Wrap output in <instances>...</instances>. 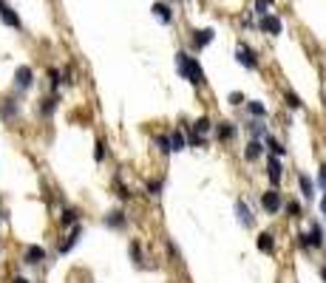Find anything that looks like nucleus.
Returning a JSON list of instances; mask_svg holds the SVG:
<instances>
[{"instance_id": "nucleus-15", "label": "nucleus", "mask_w": 326, "mask_h": 283, "mask_svg": "<svg viewBox=\"0 0 326 283\" xmlns=\"http://www.w3.org/2000/svg\"><path fill=\"white\" fill-rule=\"evenodd\" d=\"M105 226H111V229H122V226H128V215H125L122 210H114L105 215Z\"/></svg>"}, {"instance_id": "nucleus-22", "label": "nucleus", "mask_w": 326, "mask_h": 283, "mask_svg": "<svg viewBox=\"0 0 326 283\" xmlns=\"http://www.w3.org/2000/svg\"><path fill=\"white\" fill-rule=\"evenodd\" d=\"M153 14H156L165 26H170V23H173V12H170V6H167V3H156V6H153Z\"/></svg>"}, {"instance_id": "nucleus-17", "label": "nucleus", "mask_w": 326, "mask_h": 283, "mask_svg": "<svg viewBox=\"0 0 326 283\" xmlns=\"http://www.w3.org/2000/svg\"><path fill=\"white\" fill-rule=\"evenodd\" d=\"M261 28H264V31H267V34H281V20H278L275 14H264V17H261Z\"/></svg>"}, {"instance_id": "nucleus-26", "label": "nucleus", "mask_w": 326, "mask_h": 283, "mask_svg": "<svg viewBox=\"0 0 326 283\" xmlns=\"http://www.w3.org/2000/svg\"><path fill=\"white\" fill-rule=\"evenodd\" d=\"M114 190H116V198H119V201H130V198H133V193H130V187H125V184L119 181V176L114 178Z\"/></svg>"}, {"instance_id": "nucleus-33", "label": "nucleus", "mask_w": 326, "mask_h": 283, "mask_svg": "<svg viewBox=\"0 0 326 283\" xmlns=\"http://www.w3.org/2000/svg\"><path fill=\"white\" fill-rule=\"evenodd\" d=\"M156 148H159L162 156H170V142H167V136H156Z\"/></svg>"}, {"instance_id": "nucleus-36", "label": "nucleus", "mask_w": 326, "mask_h": 283, "mask_svg": "<svg viewBox=\"0 0 326 283\" xmlns=\"http://www.w3.org/2000/svg\"><path fill=\"white\" fill-rule=\"evenodd\" d=\"M318 181H320V187H323V190H326V164H323V167H320V176H318Z\"/></svg>"}, {"instance_id": "nucleus-32", "label": "nucleus", "mask_w": 326, "mask_h": 283, "mask_svg": "<svg viewBox=\"0 0 326 283\" xmlns=\"http://www.w3.org/2000/svg\"><path fill=\"white\" fill-rule=\"evenodd\" d=\"M287 212H290V218H301L304 215V210H301L298 201H287Z\"/></svg>"}, {"instance_id": "nucleus-41", "label": "nucleus", "mask_w": 326, "mask_h": 283, "mask_svg": "<svg viewBox=\"0 0 326 283\" xmlns=\"http://www.w3.org/2000/svg\"><path fill=\"white\" fill-rule=\"evenodd\" d=\"M0 221H3V212H0Z\"/></svg>"}, {"instance_id": "nucleus-4", "label": "nucleus", "mask_w": 326, "mask_h": 283, "mask_svg": "<svg viewBox=\"0 0 326 283\" xmlns=\"http://www.w3.org/2000/svg\"><path fill=\"white\" fill-rule=\"evenodd\" d=\"M23 263L26 266H40V263H45V249L40 244H29V247L23 249Z\"/></svg>"}, {"instance_id": "nucleus-23", "label": "nucleus", "mask_w": 326, "mask_h": 283, "mask_svg": "<svg viewBox=\"0 0 326 283\" xmlns=\"http://www.w3.org/2000/svg\"><path fill=\"white\" fill-rule=\"evenodd\" d=\"M167 142H170V153H179V150H184V145H188V139H184L181 130H173V133L167 136Z\"/></svg>"}, {"instance_id": "nucleus-38", "label": "nucleus", "mask_w": 326, "mask_h": 283, "mask_svg": "<svg viewBox=\"0 0 326 283\" xmlns=\"http://www.w3.org/2000/svg\"><path fill=\"white\" fill-rule=\"evenodd\" d=\"M12 283H31V280H29V277H23V275H15V277H12Z\"/></svg>"}, {"instance_id": "nucleus-21", "label": "nucleus", "mask_w": 326, "mask_h": 283, "mask_svg": "<svg viewBox=\"0 0 326 283\" xmlns=\"http://www.w3.org/2000/svg\"><path fill=\"white\" fill-rule=\"evenodd\" d=\"M57 102H60L57 97H45L43 102H40V116H43V119L54 116V111H57Z\"/></svg>"}, {"instance_id": "nucleus-7", "label": "nucleus", "mask_w": 326, "mask_h": 283, "mask_svg": "<svg viewBox=\"0 0 326 283\" xmlns=\"http://www.w3.org/2000/svg\"><path fill=\"white\" fill-rule=\"evenodd\" d=\"M236 60H239L244 68H250V71L258 68V57H255V51L250 49V45H244V42H241L239 49H236Z\"/></svg>"}, {"instance_id": "nucleus-9", "label": "nucleus", "mask_w": 326, "mask_h": 283, "mask_svg": "<svg viewBox=\"0 0 326 283\" xmlns=\"http://www.w3.org/2000/svg\"><path fill=\"white\" fill-rule=\"evenodd\" d=\"M213 133H216V139H221V142H232L236 133H239V127L232 125V122H218V125H213Z\"/></svg>"}, {"instance_id": "nucleus-39", "label": "nucleus", "mask_w": 326, "mask_h": 283, "mask_svg": "<svg viewBox=\"0 0 326 283\" xmlns=\"http://www.w3.org/2000/svg\"><path fill=\"white\" fill-rule=\"evenodd\" d=\"M320 215H326V196L320 198Z\"/></svg>"}, {"instance_id": "nucleus-3", "label": "nucleus", "mask_w": 326, "mask_h": 283, "mask_svg": "<svg viewBox=\"0 0 326 283\" xmlns=\"http://www.w3.org/2000/svg\"><path fill=\"white\" fill-rule=\"evenodd\" d=\"M298 247L301 249H320L323 247V229L315 224L312 226V232H301L298 235Z\"/></svg>"}, {"instance_id": "nucleus-8", "label": "nucleus", "mask_w": 326, "mask_h": 283, "mask_svg": "<svg viewBox=\"0 0 326 283\" xmlns=\"http://www.w3.org/2000/svg\"><path fill=\"white\" fill-rule=\"evenodd\" d=\"M17 116H20V102L12 97H6L3 102H0V119H6V122H15Z\"/></svg>"}, {"instance_id": "nucleus-29", "label": "nucleus", "mask_w": 326, "mask_h": 283, "mask_svg": "<svg viewBox=\"0 0 326 283\" xmlns=\"http://www.w3.org/2000/svg\"><path fill=\"white\" fill-rule=\"evenodd\" d=\"M105 156H108V145H105L102 139H97V145H94V162L102 164V162H105Z\"/></svg>"}, {"instance_id": "nucleus-12", "label": "nucleus", "mask_w": 326, "mask_h": 283, "mask_svg": "<svg viewBox=\"0 0 326 283\" xmlns=\"http://www.w3.org/2000/svg\"><path fill=\"white\" fill-rule=\"evenodd\" d=\"M213 37H216V31L213 28H202V31H193V49H204V45H210Z\"/></svg>"}, {"instance_id": "nucleus-20", "label": "nucleus", "mask_w": 326, "mask_h": 283, "mask_svg": "<svg viewBox=\"0 0 326 283\" xmlns=\"http://www.w3.org/2000/svg\"><path fill=\"white\" fill-rule=\"evenodd\" d=\"M210 130H213V122L207 119V116H199V119L193 122V130H190V133H196V136H202V139H204Z\"/></svg>"}, {"instance_id": "nucleus-28", "label": "nucleus", "mask_w": 326, "mask_h": 283, "mask_svg": "<svg viewBox=\"0 0 326 283\" xmlns=\"http://www.w3.org/2000/svg\"><path fill=\"white\" fill-rule=\"evenodd\" d=\"M162 190H165V178H151V181H148V196L159 198Z\"/></svg>"}, {"instance_id": "nucleus-18", "label": "nucleus", "mask_w": 326, "mask_h": 283, "mask_svg": "<svg viewBox=\"0 0 326 283\" xmlns=\"http://www.w3.org/2000/svg\"><path fill=\"white\" fill-rule=\"evenodd\" d=\"M0 20L6 23V26H12V28H20V17H17L15 9L6 6V3H3V9H0Z\"/></svg>"}, {"instance_id": "nucleus-40", "label": "nucleus", "mask_w": 326, "mask_h": 283, "mask_svg": "<svg viewBox=\"0 0 326 283\" xmlns=\"http://www.w3.org/2000/svg\"><path fill=\"white\" fill-rule=\"evenodd\" d=\"M320 277H323V283H326V266H320Z\"/></svg>"}, {"instance_id": "nucleus-5", "label": "nucleus", "mask_w": 326, "mask_h": 283, "mask_svg": "<svg viewBox=\"0 0 326 283\" xmlns=\"http://www.w3.org/2000/svg\"><path fill=\"white\" fill-rule=\"evenodd\" d=\"M80 238H82V226L77 224V226H71V232L65 235V241H60V244H57V252L60 255H68L74 247H77V244H80Z\"/></svg>"}, {"instance_id": "nucleus-25", "label": "nucleus", "mask_w": 326, "mask_h": 283, "mask_svg": "<svg viewBox=\"0 0 326 283\" xmlns=\"http://www.w3.org/2000/svg\"><path fill=\"white\" fill-rule=\"evenodd\" d=\"M247 111L253 113V119H267V108H264V102L250 99V102H247Z\"/></svg>"}, {"instance_id": "nucleus-30", "label": "nucleus", "mask_w": 326, "mask_h": 283, "mask_svg": "<svg viewBox=\"0 0 326 283\" xmlns=\"http://www.w3.org/2000/svg\"><path fill=\"white\" fill-rule=\"evenodd\" d=\"M130 255H133V263H136V266L145 263V258H142V247H139L136 241H130Z\"/></svg>"}, {"instance_id": "nucleus-10", "label": "nucleus", "mask_w": 326, "mask_h": 283, "mask_svg": "<svg viewBox=\"0 0 326 283\" xmlns=\"http://www.w3.org/2000/svg\"><path fill=\"white\" fill-rule=\"evenodd\" d=\"M267 176H269V181L275 184H281V176H284V167H281V159L278 156H269L267 159Z\"/></svg>"}, {"instance_id": "nucleus-11", "label": "nucleus", "mask_w": 326, "mask_h": 283, "mask_svg": "<svg viewBox=\"0 0 326 283\" xmlns=\"http://www.w3.org/2000/svg\"><path fill=\"white\" fill-rule=\"evenodd\" d=\"M80 224V210L77 207H63V212H60V226H77Z\"/></svg>"}, {"instance_id": "nucleus-14", "label": "nucleus", "mask_w": 326, "mask_h": 283, "mask_svg": "<svg viewBox=\"0 0 326 283\" xmlns=\"http://www.w3.org/2000/svg\"><path fill=\"white\" fill-rule=\"evenodd\" d=\"M298 187H301V196H304L306 201H312V198H315V181H312L306 173H298Z\"/></svg>"}, {"instance_id": "nucleus-42", "label": "nucleus", "mask_w": 326, "mask_h": 283, "mask_svg": "<svg viewBox=\"0 0 326 283\" xmlns=\"http://www.w3.org/2000/svg\"><path fill=\"white\" fill-rule=\"evenodd\" d=\"M323 105H326V97H323Z\"/></svg>"}, {"instance_id": "nucleus-6", "label": "nucleus", "mask_w": 326, "mask_h": 283, "mask_svg": "<svg viewBox=\"0 0 326 283\" xmlns=\"http://www.w3.org/2000/svg\"><path fill=\"white\" fill-rule=\"evenodd\" d=\"M31 85H34V71H31L29 65H20V68L15 71V88L17 91H29Z\"/></svg>"}, {"instance_id": "nucleus-34", "label": "nucleus", "mask_w": 326, "mask_h": 283, "mask_svg": "<svg viewBox=\"0 0 326 283\" xmlns=\"http://www.w3.org/2000/svg\"><path fill=\"white\" fill-rule=\"evenodd\" d=\"M269 3H272V0H255V14H258V17L269 14V12H267V6H269Z\"/></svg>"}, {"instance_id": "nucleus-24", "label": "nucleus", "mask_w": 326, "mask_h": 283, "mask_svg": "<svg viewBox=\"0 0 326 283\" xmlns=\"http://www.w3.org/2000/svg\"><path fill=\"white\" fill-rule=\"evenodd\" d=\"M247 130L253 133V139H264V136H267V125H264V119H253L250 125H247Z\"/></svg>"}, {"instance_id": "nucleus-35", "label": "nucleus", "mask_w": 326, "mask_h": 283, "mask_svg": "<svg viewBox=\"0 0 326 283\" xmlns=\"http://www.w3.org/2000/svg\"><path fill=\"white\" fill-rule=\"evenodd\" d=\"M49 82H51V88L57 91V85H60V71L57 68H49Z\"/></svg>"}, {"instance_id": "nucleus-13", "label": "nucleus", "mask_w": 326, "mask_h": 283, "mask_svg": "<svg viewBox=\"0 0 326 283\" xmlns=\"http://www.w3.org/2000/svg\"><path fill=\"white\" fill-rule=\"evenodd\" d=\"M261 156H264V142H261V139H253V142L244 148V159H247V162H258Z\"/></svg>"}, {"instance_id": "nucleus-27", "label": "nucleus", "mask_w": 326, "mask_h": 283, "mask_svg": "<svg viewBox=\"0 0 326 283\" xmlns=\"http://www.w3.org/2000/svg\"><path fill=\"white\" fill-rule=\"evenodd\" d=\"M264 142H267V148L269 150H272V156H278V159H281V156L284 153H287V148H284V145H281V142H278V139H272V136H264Z\"/></svg>"}, {"instance_id": "nucleus-2", "label": "nucleus", "mask_w": 326, "mask_h": 283, "mask_svg": "<svg viewBox=\"0 0 326 283\" xmlns=\"http://www.w3.org/2000/svg\"><path fill=\"white\" fill-rule=\"evenodd\" d=\"M261 207H264V212H269V215H278V212L284 210L281 190H278V187H272V190L261 193Z\"/></svg>"}, {"instance_id": "nucleus-1", "label": "nucleus", "mask_w": 326, "mask_h": 283, "mask_svg": "<svg viewBox=\"0 0 326 283\" xmlns=\"http://www.w3.org/2000/svg\"><path fill=\"white\" fill-rule=\"evenodd\" d=\"M176 63H179V74L193 88H204V71H202V65L196 63V57H190L188 51H179L176 54Z\"/></svg>"}, {"instance_id": "nucleus-16", "label": "nucleus", "mask_w": 326, "mask_h": 283, "mask_svg": "<svg viewBox=\"0 0 326 283\" xmlns=\"http://www.w3.org/2000/svg\"><path fill=\"white\" fill-rule=\"evenodd\" d=\"M236 215H239V221H241V226H253V221H255V215L250 212V207H247V201H236Z\"/></svg>"}, {"instance_id": "nucleus-19", "label": "nucleus", "mask_w": 326, "mask_h": 283, "mask_svg": "<svg viewBox=\"0 0 326 283\" xmlns=\"http://www.w3.org/2000/svg\"><path fill=\"white\" fill-rule=\"evenodd\" d=\"M255 247H258L261 252H272V249H275V235H272V232H261L258 238H255Z\"/></svg>"}, {"instance_id": "nucleus-37", "label": "nucleus", "mask_w": 326, "mask_h": 283, "mask_svg": "<svg viewBox=\"0 0 326 283\" xmlns=\"http://www.w3.org/2000/svg\"><path fill=\"white\" fill-rule=\"evenodd\" d=\"M230 102H232V105H241V102H244V97H241V93H230Z\"/></svg>"}, {"instance_id": "nucleus-31", "label": "nucleus", "mask_w": 326, "mask_h": 283, "mask_svg": "<svg viewBox=\"0 0 326 283\" xmlns=\"http://www.w3.org/2000/svg\"><path fill=\"white\" fill-rule=\"evenodd\" d=\"M284 102H287L292 111H298V108L304 105V102H301V97H298V93H292V91H290V93H284Z\"/></svg>"}]
</instances>
